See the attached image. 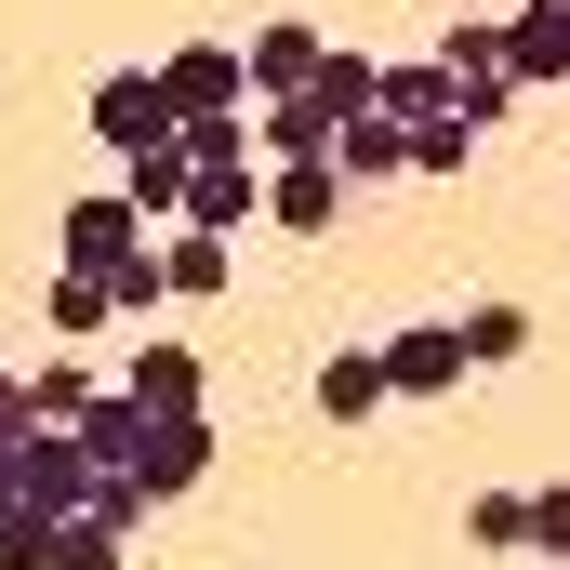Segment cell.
Returning <instances> with one entry per match:
<instances>
[{"label": "cell", "mask_w": 570, "mask_h": 570, "mask_svg": "<svg viewBox=\"0 0 570 570\" xmlns=\"http://www.w3.org/2000/svg\"><path fill=\"white\" fill-rule=\"evenodd\" d=\"M372 107L412 134V173H464V159H478V120H464V94L438 80V53H425V67H385V94H372Z\"/></svg>", "instance_id": "6da1fadb"}, {"label": "cell", "mask_w": 570, "mask_h": 570, "mask_svg": "<svg viewBox=\"0 0 570 570\" xmlns=\"http://www.w3.org/2000/svg\"><path fill=\"white\" fill-rule=\"evenodd\" d=\"M159 94H173L186 134H213V120L253 107V67H239V40H173V53H159Z\"/></svg>", "instance_id": "7a4b0ae2"}, {"label": "cell", "mask_w": 570, "mask_h": 570, "mask_svg": "<svg viewBox=\"0 0 570 570\" xmlns=\"http://www.w3.org/2000/svg\"><path fill=\"white\" fill-rule=\"evenodd\" d=\"M146 239H159V226H146L120 186H107V199H67V213H53V266H94V279H120Z\"/></svg>", "instance_id": "3957f363"}, {"label": "cell", "mask_w": 570, "mask_h": 570, "mask_svg": "<svg viewBox=\"0 0 570 570\" xmlns=\"http://www.w3.org/2000/svg\"><path fill=\"white\" fill-rule=\"evenodd\" d=\"M173 134H186V120H173L159 67H107V80H94V146H120V159H134V146H173Z\"/></svg>", "instance_id": "277c9868"}, {"label": "cell", "mask_w": 570, "mask_h": 570, "mask_svg": "<svg viewBox=\"0 0 570 570\" xmlns=\"http://www.w3.org/2000/svg\"><path fill=\"white\" fill-rule=\"evenodd\" d=\"M438 80L464 94V120L491 134L504 107H518V67H504V27H451V53H438Z\"/></svg>", "instance_id": "5b68a950"}, {"label": "cell", "mask_w": 570, "mask_h": 570, "mask_svg": "<svg viewBox=\"0 0 570 570\" xmlns=\"http://www.w3.org/2000/svg\"><path fill=\"white\" fill-rule=\"evenodd\" d=\"M266 226H279V239H332V226H345V173H332V159H279V173H266Z\"/></svg>", "instance_id": "8992f818"}, {"label": "cell", "mask_w": 570, "mask_h": 570, "mask_svg": "<svg viewBox=\"0 0 570 570\" xmlns=\"http://www.w3.org/2000/svg\"><path fill=\"white\" fill-rule=\"evenodd\" d=\"M385 385H399V399H451V385H464V332H451V318L385 332Z\"/></svg>", "instance_id": "52a82bcc"}, {"label": "cell", "mask_w": 570, "mask_h": 570, "mask_svg": "<svg viewBox=\"0 0 570 570\" xmlns=\"http://www.w3.org/2000/svg\"><path fill=\"white\" fill-rule=\"evenodd\" d=\"M199 478H213V425H199V412H159V438H146V464H134V491H146V504H186Z\"/></svg>", "instance_id": "ba28073f"}, {"label": "cell", "mask_w": 570, "mask_h": 570, "mask_svg": "<svg viewBox=\"0 0 570 570\" xmlns=\"http://www.w3.org/2000/svg\"><path fill=\"white\" fill-rule=\"evenodd\" d=\"M318 53H332V27H305V13H279V27H253V40H239L253 94H305V80H318Z\"/></svg>", "instance_id": "9c48e42d"}, {"label": "cell", "mask_w": 570, "mask_h": 570, "mask_svg": "<svg viewBox=\"0 0 570 570\" xmlns=\"http://www.w3.org/2000/svg\"><path fill=\"white\" fill-rule=\"evenodd\" d=\"M305 399H318V425H372V412L399 399V385H385V345H345V358H318V385H305Z\"/></svg>", "instance_id": "30bf717a"}, {"label": "cell", "mask_w": 570, "mask_h": 570, "mask_svg": "<svg viewBox=\"0 0 570 570\" xmlns=\"http://www.w3.org/2000/svg\"><path fill=\"white\" fill-rule=\"evenodd\" d=\"M332 134H345V120H332L318 94H266V120H253V159H266V173H279V159H332Z\"/></svg>", "instance_id": "8fae6325"}, {"label": "cell", "mask_w": 570, "mask_h": 570, "mask_svg": "<svg viewBox=\"0 0 570 570\" xmlns=\"http://www.w3.org/2000/svg\"><path fill=\"white\" fill-rule=\"evenodd\" d=\"M120 399H146V412H199V345L146 332V345H134V372H120Z\"/></svg>", "instance_id": "7c38bea8"}, {"label": "cell", "mask_w": 570, "mask_h": 570, "mask_svg": "<svg viewBox=\"0 0 570 570\" xmlns=\"http://www.w3.org/2000/svg\"><path fill=\"white\" fill-rule=\"evenodd\" d=\"M159 279H173V305H213V292L239 279V253H226L213 226H173V239H159Z\"/></svg>", "instance_id": "4fadbf2b"}, {"label": "cell", "mask_w": 570, "mask_h": 570, "mask_svg": "<svg viewBox=\"0 0 570 570\" xmlns=\"http://www.w3.org/2000/svg\"><path fill=\"white\" fill-rule=\"evenodd\" d=\"M120 199H134L146 226H186V134H173V146H134V159H120Z\"/></svg>", "instance_id": "5bb4252c"}, {"label": "cell", "mask_w": 570, "mask_h": 570, "mask_svg": "<svg viewBox=\"0 0 570 570\" xmlns=\"http://www.w3.org/2000/svg\"><path fill=\"white\" fill-rule=\"evenodd\" d=\"M94 399H107V385H94L80 358H40V372H13V412H27V425H80Z\"/></svg>", "instance_id": "9a60e30c"}, {"label": "cell", "mask_w": 570, "mask_h": 570, "mask_svg": "<svg viewBox=\"0 0 570 570\" xmlns=\"http://www.w3.org/2000/svg\"><path fill=\"white\" fill-rule=\"evenodd\" d=\"M332 173H345V186H385V173H412V134L372 107V120H345V134H332Z\"/></svg>", "instance_id": "2e32d148"}, {"label": "cell", "mask_w": 570, "mask_h": 570, "mask_svg": "<svg viewBox=\"0 0 570 570\" xmlns=\"http://www.w3.org/2000/svg\"><path fill=\"white\" fill-rule=\"evenodd\" d=\"M305 94H318V107H332V120H372V94H385V53H358V40H332V53H318V80H305Z\"/></svg>", "instance_id": "e0dca14e"}, {"label": "cell", "mask_w": 570, "mask_h": 570, "mask_svg": "<svg viewBox=\"0 0 570 570\" xmlns=\"http://www.w3.org/2000/svg\"><path fill=\"white\" fill-rule=\"evenodd\" d=\"M451 332H464V372H504V358L531 345V305H504V292H491V305H464Z\"/></svg>", "instance_id": "ac0fdd59"}, {"label": "cell", "mask_w": 570, "mask_h": 570, "mask_svg": "<svg viewBox=\"0 0 570 570\" xmlns=\"http://www.w3.org/2000/svg\"><path fill=\"white\" fill-rule=\"evenodd\" d=\"M40 318H53V345H80V332H107L120 305H107V279H94V266H53V292H40Z\"/></svg>", "instance_id": "d6986e66"}, {"label": "cell", "mask_w": 570, "mask_h": 570, "mask_svg": "<svg viewBox=\"0 0 570 570\" xmlns=\"http://www.w3.org/2000/svg\"><path fill=\"white\" fill-rule=\"evenodd\" d=\"M464 544L478 558H531V491H478L464 504Z\"/></svg>", "instance_id": "ffe728a7"}, {"label": "cell", "mask_w": 570, "mask_h": 570, "mask_svg": "<svg viewBox=\"0 0 570 570\" xmlns=\"http://www.w3.org/2000/svg\"><path fill=\"white\" fill-rule=\"evenodd\" d=\"M53 531H67V518H40V504H0V570H53Z\"/></svg>", "instance_id": "44dd1931"}, {"label": "cell", "mask_w": 570, "mask_h": 570, "mask_svg": "<svg viewBox=\"0 0 570 570\" xmlns=\"http://www.w3.org/2000/svg\"><path fill=\"white\" fill-rule=\"evenodd\" d=\"M134 558V531H107V518H67L53 531V570H120Z\"/></svg>", "instance_id": "7402d4cb"}, {"label": "cell", "mask_w": 570, "mask_h": 570, "mask_svg": "<svg viewBox=\"0 0 570 570\" xmlns=\"http://www.w3.org/2000/svg\"><path fill=\"white\" fill-rule=\"evenodd\" d=\"M531 558L570 570V478H544V491H531Z\"/></svg>", "instance_id": "603a6c76"}, {"label": "cell", "mask_w": 570, "mask_h": 570, "mask_svg": "<svg viewBox=\"0 0 570 570\" xmlns=\"http://www.w3.org/2000/svg\"><path fill=\"white\" fill-rule=\"evenodd\" d=\"M107 305H120V318H159V305H173V279H159V239H146L134 266H120V279H107Z\"/></svg>", "instance_id": "cb8c5ba5"}, {"label": "cell", "mask_w": 570, "mask_h": 570, "mask_svg": "<svg viewBox=\"0 0 570 570\" xmlns=\"http://www.w3.org/2000/svg\"><path fill=\"white\" fill-rule=\"evenodd\" d=\"M27 451H40V425H27V412H0V504L27 491Z\"/></svg>", "instance_id": "d4e9b609"}, {"label": "cell", "mask_w": 570, "mask_h": 570, "mask_svg": "<svg viewBox=\"0 0 570 570\" xmlns=\"http://www.w3.org/2000/svg\"><path fill=\"white\" fill-rule=\"evenodd\" d=\"M518 13H531V0H518Z\"/></svg>", "instance_id": "484cf974"}]
</instances>
